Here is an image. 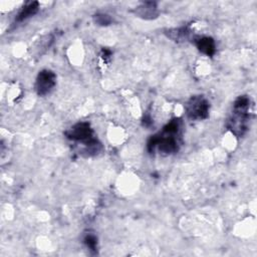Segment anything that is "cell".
I'll list each match as a JSON object with an SVG mask.
<instances>
[{
    "label": "cell",
    "instance_id": "obj_1",
    "mask_svg": "<svg viewBox=\"0 0 257 257\" xmlns=\"http://www.w3.org/2000/svg\"><path fill=\"white\" fill-rule=\"evenodd\" d=\"M181 119H172L160 133L152 136L147 144L148 152L152 154L157 150L164 156L177 153L181 146Z\"/></svg>",
    "mask_w": 257,
    "mask_h": 257
},
{
    "label": "cell",
    "instance_id": "obj_2",
    "mask_svg": "<svg viewBox=\"0 0 257 257\" xmlns=\"http://www.w3.org/2000/svg\"><path fill=\"white\" fill-rule=\"evenodd\" d=\"M250 118L251 99L247 95H240L233 103L227 127L236 137H242L248 130V122L250 121Z\"/></svg>",
    "mask_w": 257,
    "mask_h": 257
},
{
    "label": "cell",
    "instance_id": "obj_3",
    "mask_svg": "<svg viewBox=\"0 0 257 257\" xmlns=\"http://www.w3.org/2000/svg\"><path fill=\"white\" fill-rule=\"evenodd\" d=\"M65 136L74 143H81L83 146L82 153H84L85 156H94L102 149L101 144L94 137L93 130L86 121L75 123L65 132Z\"/></svg>",
    "mask_w": 257,
    "mask_h": 257
},
{
    "label": "cell",
    "instance_id": "obj_4",
    "mask_svg": "<svg viewBox=\"0 0 257 257\" xmlns=\"http://www.w3.org/2000/svg\"><path fill=\"white\" fill-rule=\"evenodd\" d=\"M185 109L190 119L202 120L209 116L210 104L203 95H194L188 100Z\"/></svg>",
    "mask_w": 257,
    "mask_h": 257
},
{
    "label": "cell",
    "instance_id": "obj_5",
    "mask_svg": "<svg viewBox=\"0 0 257 257\" xmlns=\"http://www.w3.org/2000/svg\"><path fill=\"white\" fill-rule=\"evenodd\" d=\"M56 84V74L50 69H42L37 74L34 88L39 96H44L54 88Z\"/></svg>",
    "mask_w": 257,
    "mask_h": 257
},
{
    "label": "cell",
    "instance_id": "obj_6",
    "mask_svg": "<svg viewBox=\"0 0 257 257\" xmlns=\"http://www.w3.org/2000/svg\"><path fill=\"white\" fill-rule=\"evenodd\" d=\"M135 13L144 19H154L159 15L158 5L156 2H144L135 9Z\"/></svg>",
    "mask_w": 257,
    "mask_h": 257
},
{
    "label": "cell",
    "instance_id": "obj_7",
    "mask_svg": "<svg viewBox=\"0 0 257 257\" xmlns=\"http://www.w3.org/2000/svg\"><path fill=\"white\" fill-rule=\"evenodd\" d=\"M197 48L199 51L202 53L208 55V56H213L216 52V44L215 41L212 37L209 36H198L194 40Z\"/></svg>",
    "mask_w": 257,
    "mask_h": 257
},
{
    "label": "cell",
    "instance_id": "obj_8",
    "mask_svg": "<svg viewBox=\"0 0 257 257\" xmlns=\"http://www.w3.org/2000/svg\"><path fill=\"white\" fill-rule=\"evenodd\" d=\"M39 9V4L38 2L36 1H33V2H28L26 3L22 8L21 10L18 12L16 18H15V21L16 22H22L26 19H28L29 17L35 15L37 13Z\"/></svg>",
    "mask_w": 257,
    "mask_h": 257
},
{
    "label": "cell",
    "instance_id": "obj_9",
    "mask_svg": "<svg viewBox=\"0 0 257 257\" xmlns=\"http://www.w3.org/2000/svg\"><path fill=\"white\" fill-rule=\"evenodd\" d=\"M83 243L85 244V246L90 250V251H94L96 252V248H97V238L94 234L92 233H86L83 237Z\"/></svg>",
    "mask_w": 257,
    "mask_h": 257
},
{
    "label": "cell",
    "instance_id": "obj_10",
    "mask_svg": "<svg viewBox=\"0 0 257 257\" xmlns=\"http://www.w3.org/2000/svg\"><path fill=\"white\" fill-rule=\"evenodd\" d=\"M169 35L174 40L180 41V40H184L185 38H187V36L189 35V30L185 27H182V28L175 29L174 31H170Z\"/></svg>",
    "mask_w": 257,
    "mask_h": 257
},
{
    "label": "cell",
    "instance_id": "obj_11",
    "mask_svg": "<svg viewBox=\"0 0 257 257\" xmlns=\"http://www.w3.org/2000/svg\"><path fill=\"white\" fill-rule=\"evenodd\" d=\"M93 20L97 25L106 26L112 22V18L106 13H96L93 16Z\"/></svg>",
    "mask_w": 257,
    "mask_h": 257
}]
</instances>
